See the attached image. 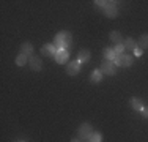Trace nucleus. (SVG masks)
Instances as JSON below:
<instances>
[{"mask_svg":"<svg viewBox=\"0 0 148 142\" xmlns=\"http://www.w3.org/2000/svg\"><path fill=\"white\" fill-rule=\"evenodd\" d=\"M129 103H131V108L134 109V111H140V112H142V109L145 108V103H143L140 98H131V101H129Z\"/></svg>","mask_w":148,"mask_h":142,"instance_id":"obj_9","label":"nucleus"},{"mask_svg":"<svg viewBox=\"0 0 148 142\" xmlns=\"http://www.w3.org/2000/svg\"><path fill=\"white\" fill-rule=\"evenodd\" d=\"M29 63H30V68L33 71H40L41 68H43V62H41L40 57H30L29 59Z\"/></svg>","mask_w":148,"mask_h":142,"instance_id":"obj_8","label":"nucleus"},{"mask_svg":"<svg viewBox=\"0 0 148 142\" xmlns=\"http://www.w3.org/2000/svg\"><path fill=\"white\" fill-rule=\"evenodd\" d=\"M101 73L103 74H107V76H114L117 73V66H115L114 62H104L101 65Z\"/></svg>","mask_w":148,"mask_h":142,"instance_id":"obj_3","label":"nucleus"},{"mask_svg":"<svg viewBox=\"0 0 148 142\" xmlns=\"http://www.w3.org/2000/svg\"><path fill=\"white\" fill-rule=\"evenodd\" d=\"M21 54H25L27 57H33L32 54H33V46L30 44V43H24L22 46H21Z\"/></svg>","mask_w":148,"mask_h":142,"instance_id":"obj_10","label":"nucleus"},{"mask_svg":"<svg viewBox=\"0 0 148 142\" xmlns=\"http://www.w3.org/2000/svg\"><path fill=\"white\" fill-rule=\"evenodd\" d=\"M142 115L145 117V119H148V108H147V106H145V108L142 109Z\"/></svg>","mask_w":148,"mask_h":142,"instance_id":"obj_24","label":"nucleus"},{"mask_svg":"<svg viewBox=\"0 0 148 142\" xmlns=\"http://www.w3.org/2000/svg\"><path fill=\"white\" fill-rule=\"evenodd\" d=\"M104 13H106V16L110 17V19L117 17V6H115V2H109V5L104 8Z\"/></svg>","mask_w":148,"mask_h":142,"instance_id":"obj_7","label":"nucleus"},{"mask_svg":"<svg viewBox=\"0 0 148 142\" xmlns=\"http://www.w3.org/2000/svg\"><path fill=\"white\" fill-rule=\"evenodd\" d=\"M90 60V51H80L79 52V57H77V62L80 63V65H82V63H87Z\"/></svg>","mask_w":148,"mask_h":142,"instance_id":"obj_13","label":"nucleus"},{"mask_svg":"<svg viewBox=\"0 0 148 142\" xmlns=\"http://www.w3.org/2000/svg\"><path fill=\"white\" fill-rule=\"evenodd\" d=\"M95 3H96V6H101V8H106L109 5V2H95Z\"/></svg>","mask_w":148,"mask_h":142,"instance_id":"obj_23","label":"nucleus"},{"mask_svg":"<svg viewBox=\"0 0 148 142\" xmlns=\"http://www.w3.org/2000/svg\"><path fill=\"white\" fill-rule=\"evenodd\" d=\"M41 54L47 55V57H55V54H57V48H55L54 44H44L43 48H41Z\"/></svg>","mask_w":148,"mask_h":142,"instance_id":"obj_4","label":"nucleus"},{"mask_svg":"<svg viewBox=\"0 0 148 142\" xmlns=\"http://www.w3.org/2000/svg\"><path fill=\"white\" fill-rule=\"evenodd\" d=\"M109 38H110V41L115 43V46H117V44H123V38H121V35H120V32H110Z\"/></svg>","mask_w":148,"mask_h":142,"instance_id":"obj_14","label":"nucleus"},{"mask_svg":"<svg viewBox=\"0 0 148 142\" xmlns=\"http://www.w3.org/2000/svg\"><path fill=\"white\" fill-rule=\"evenodd\" d=\"M84 142H90V141H84Z\"/></svg>","mask_w":148,"mask_h":142,"instance_id":"obj_26","label":"nucleus"},{"mask_svg":"<svg viewBox=\"0 0 148 142\" xmlns=\"http://www.w3.org/2000/svg\"><path fill=\"white\" fill-rule=\"evenodd\" d=\"M93 126L90 125V123H82V125L79 126V130H77V137H79L80 141H90V137L93 136Z\"/></svg>","mask_w":148,"mask_h":142,"instance_id":"obj_2","label":"nucleus"},{"mask_svg":"<svg viewBox=\"0 0 148 142\" xmlns=\"http://www.w3.org/2000/svg\"><path fill=\"white\" fill-rule=\"evenodd\" d=\"M27 62H29V57H27L25 54H19L16 57V65L17 66H24Z\"/></svg>","mask_w":148,"mask_h":142,"instance_id":"obj_16","label":"nucleus"},{"mask_svg":"<svg viewBox=\"0 0 148 142\" xmlns=\"http://www.w3.org/2000/svg\"><path fill=\"white\" fill-rule=\"evenodd\" d=\"M19 142H24V141H19Z\"/></svg>","mask_w":148,"mask_h":142,"instance_id":"obj_27","label":"nucleus"},{"mask_svg":"<svg viewBox=\"0 0 148 142\" xmlns=\"http://www.w3.org/2000/svg\"><path fill=\"white\" fill-rule=\"evenodd\" d=\"M73 41V35L69 32H60V33L55 35V40H54V46L57 48V51L63 49V51H68L69 46H71Z\"/></svg>","mask_w":148,"mask_h":142,"instance_id":"obj_1","label":"nucleus"},{"mask_svg":"<svg viewBox=\"0 0 148 142\" xmlns=\"http://www.w3.org/2000/svg\"><path fill=\"white\" fill-rule=\"evenodd\" d=\"M71 142H82V141H80V139H79V137H77V139H73Z\"/></svg>","mask_w":148,"mask_h":142,"instance_id":"obj_25","label":"nucleus"},{"mask_svg":"<svg viewBox=\"0 0 148 142\" xmlns=\"http://www.w3.org/2000/svg\"><path fill=\"white\" fill-rule=\"evenodd\" d=\"M132 62H134V55L125 54V57H123V66H125V68H129V66H132Z\"/></svg>","mask_w":148,"mask_h":142,"instance_id":"obj_18","label":"nucleus"},{"mask_svg":"<svg viewBox=\"0 0 148 142\" xmlns=\"http://www.w3.org/2000/svg\"><path fill=\"white\" fill-rule=\"evenodd\" d=\"M114 51H115V54H117V55H121V54H125L126 48H125V44H117L114 48Z\"/></svg>","mask_w":148,"mask_h":142,"instance_id":"obj_19","label":"nucleus"},{"mask_svg":"<svg viewBox=\"0 0 148 142\" xmlns=\"http://www.w3.org/2000/svg\"><path fill=\"white\" fill-rule=\"evenodd\" d=\"M90 81H91V84H99L101 81H103V73H101V70H95L90 76Z\"/></svg>","mask_w":148,"mask_h":142,"instance_id":"obj_11","label":"nucleus"},{"mask_svg":"<svg viewBox=\"0 0 148 142\" xmlns=\"http://www.w3.org/2000/svg\"><path fill=\"white\" fill-rule=\"evenodd\" d=\"M137 48H140L143 51V49H148V35H142V37L139 38V41H137Z\"/></svg>","mask_w":148,"mask_h":142,"instance_id":"obj_15","label":"nucleus"},{"mask_svg":"<svg viewBox=\"0 0 148 142\" xmlns=\"http://www.w3.org/2000/svg\"><path fill=\"white\" fill-rule=\"evenodd\" d=\"M115 57H117V54H115L114 49H110V48H106L104 49V59H106V62H114Z\"/></svg>","mask_w":148,"mask_h":142,"instance_id":"obj_12","label":"nucleus"},{"mask_svg":"<svg viewBox=\"0 0 148 142\" xmlns=\"http://www.w3.org/2000/svg\"><path fill=\"white\" fill-rule=\"evenodd\" d=\"M68 57H69L68 51H63V49H60V51H57V54H55L54 59H55V62H57V63L63 65V63L68 62Z\"/></svg>","mask_w":148,"mask_h":142,"instance_id":"obj_6","label":"nucleus"},{"mask_svg":"<svg viewBox=\"0 0 148 142\" xmlns=\"http://www.w3.org/2000/svg\"><path fill=\"white\" fill-rule=\"evenodd\" d=\"M80 70V63L77 62V60H74V62H69L68 66H66V73L69 74V76H74V74H77Z\"/></svg>","mask_w":148,"mask_h":142,"instance_id":"obj_5","label":"nucleus"},{"mask_svg":"<svg viewBox=\"0 0 148 142\" xmlns=\"http://www.w3.org/2000/svg\"><path fill=\"white\" fill-rule=\"evenodd\" d=\"M123 44H125V48H126V49H129V51H134V49L137 48V43L134 41L132 38H126Z\"/></svg>","mask_w":148,"mask_h":142,"instance_id":"obj_17","label":"nucleus"},{"mask_svg":"<svg viewBox=\"0 0 148 142\" xmlns=\"http://www.w3.org/2000/svg\"><path fill=\"white\" fill-rule=\"evenodd\" d=\"M142 49H140V48H136V49H134V51H132V54L134 55H136V57H140V55H142Z\"/></svg>","mask_w":148,"mask_h":142,"instance_id":"obj_22","label":"nucleus"},{"mask_svg":"<svg viewBox=\"0 0 148 142\" xmlns=\"http://www.w3.org/2000/svg\"><path fill=\"white\" fill-rule=\"evenodd\" d=\"M101 141H103L101 133H93V136L90 137V142H101Z\"/></svg>","mask_w":148,"mask_h":142,"instance_id":"obj_20","label":"nucleus"},{"mask_svg":"<svg viewBox=\"0 0 148 142\" xmlns=\"http://www.w3.org/2000/svg\"><path fill=\"white\" fill-rule=\"evenodd\" d=\"M123 57H125V54H121V55H117V57H115V60H114L115 66H123Z\"/></svg>","mask_w":148,"mask_h":142,"instance_id":"obj_21","label":"nucleus"}]
</instances>
